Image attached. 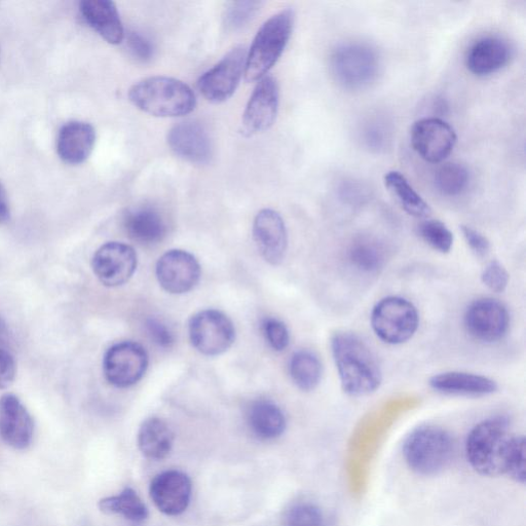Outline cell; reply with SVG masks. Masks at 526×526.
<instances>
[{
	"mask_svg": "<svg viewBox=\"0 0 526 526\" xmlns=\"http://www.w3.org/2000/svg\"><path fill=\"white\" fill-rule=\"evenodd\" d=\"M331 351L344 392L363 397L377 391L383 372L377 356L361 338L351 332H336Z\"/></svg>",
	"mask_w": 526,
	"mask_h": 526,
	"instance_id": "6da1fadb",
	"label": "cell"
},
{
	"mask_svg": "<svg viewBox=\"0 0 526 526\" xmlns=\"http://www.w3.org/2000/svg\"><path fill=\"white\" fill-rule=\"evenodd\" d=\"M129 100L145 114L158 118H178L190 115L197 98L189 85L168 77H152L134 84Z\"/></svg>",
	"mask_w": 526,
	"mask_h": 526,
	"instance_id": "7a4b0ae2",
	"label": "cell"
},
{
	"mask_svg": "<svg viewBox=\"0 0 526 526\" xmlns=\"http://www.w3.org/2000/svg\"><path fill=\"white\" fill-rule=\"evenodd\" d=\"M514 438L504 419H490L479 423L472 429L466 442L469 464L483 476L506 474Z\"/></svg>",
	"mask_w": 526,
	"mask_h": 526,
	"instance_id": "3957f363",
	"label": "cell"
},
{
	"mask_svg": "<svg viewBox=\"0 0 526 526\" xmlns=\"http://www.w3.org/2000/svg\"><path fill=\"white\" fill-rule=\"evenodd\" d=\"M295 15L286 9L272 16L258 30L247 52L245 79L248 83L267 77L284 53L292 35Z\"/></svg>",
	"mask_w": 526,
	"mask_h": 526,
	"instance_id": "277c9868",
	"label": "cell"
},
{
	"mask_svg": "<svg viewBox=\"0 0 526 526\" xmlns=\"http://www.w3.org/2000/svg\"><path fill=\"white\" fill-rule=\"evenodd\" d=\"M455 442L447 431L436 426H423L405 440L403 455L408 467L420 475L442 472L452 462Z\"/></svg>",
	"mask_w": 526,
	"mask_h": 526,
	"instance_id": "5b68a950",
	"label": "cell"
},
{
	"mask_svg": "<svg viewBox=\"0 0 526 526\" xmlns=\"http://www.w3.org/2000/svg\"><path fill=\"white\" fill-rule=\"evenodd\" d=\"M330 69L338 85L348 90H362L377 80L381 60L370 46L348 43L332 52Z\"/></svg>",
	"mask_w": 526,
	"mask_h": 526,
	"instance_id": "8992f818",
	"label": "cell"
},
{
	"mask_svg": "<svg viewBox=\"0 0 526 526\" xmlns=\"http://www.w3.org/2000/svg\"><path fill=\"white\" fill-rule=\"evenodd\" d=\"M420 324L418 310L408 299L400 296L383 298L371 313L375 334L389 345H402L416 334Z\"/></svg>",
	"mask_w": 526,
	"mask_h": 526,
	"instance_id": "52a82bcc",
	"label": "cell"
},
{
	"mask_svg": "<svg viewBox=\"0 0 526 526\" xmlns=\"http://www.w3.org/2000/svg\"><path fill=\"white\" fill-rule=\"evenodd\" d=\"M246 58L245 47H236L205 72L198 82L203 97L214 104L228 101L245 73Z\"/></svg>",
	"mask_w": 526,
	"mask_h": 526,
	"instance_id": "ba28073f",
	"label": "cell"
},
{
	"mask_svg": "<svg viewBox=\"0 0 526 526\" xmlns=\"http://www.w3.org/2000/svg\"><path fill=\"white\" fill-rule=\"evenodd\" d=\"M194 348L206 356L227 352L236 340V329L231 319L216 310L202 311L189 324Z\"/></svg>",
	"mask_w": 526,
	"mask_h": 526,
	"instance_id": "9c48e42d",
	"label": "cell"
},
{
	"mask_svg": "<svg viewBox=\"0 0 526 526\" xmlns=\"http://www.w3.org/2000/svg\"><path fill=\"white\" fill-rule=\"evenodd\" d=\"M148 367L145 349L133 342H123L110 347L103 359V371L107 382L117 388H129L137 384Z\"/></svg>",
	"mask_w": 526,
	"mask_h": 526,
	"instance_id": "30bf717a",
	"label": "cell"
},
{
	"mask_svg": "<svg viewBox=\"0 0 526 526\" xmlns=\"http://www.w3.org/2000/svg\"><path fill=\"white\" fill-rule=\"evenodd\" d=\"M410 140L413 149L423 160L437 164L453 153L458 137L454 128L445 121L425 118L412 126Z\"/></svg>",
	"mask_w": 526,
	"mask_h": 526,
	"instance_id": "8fae6325",
	"label": "cell"
},
{
	"mask_svg": "<svg viewBox=\"0 0 526 526\" xmlns=\"http://www.w3.org/2000/svg\"><path fill=\"white\" fill-rule=\"evenodd\" d=\"M469 334L482 343H496L507 334L510 316L506 307L494 298H480L472 303L464 317Z\"/></svg>",
	"mask_w": 526,
	"mask_h": 526,
	"instance_id": "7c38bea8",
	"label": "cell"
},
{
	"mask_svg": "<svg viewBox=\"0 0 526 526\" xmlns=\"http://www.w3.org/2000/svg\"><path fill=\"white\" fill-rule=\"evenodd\" d=\"M280 103L277 81L267 75L258 81L245 108L242 129L247 136L269 130L275 123Z\"/></svg>",
	"mask_w": 526,
	"mask_h": 526,
	"instance_id": "4fadbf2b",
	"label": "cell"
},
{
	"mask_svg": "<svg viewBox=\"0 0 526 526\" xmlns=\"http://www.w3.org/2000/svg\"><path fill=\"white\" fill-rule=\"evenodd\" d=\"M137 261L134 248L124 243L110 242L96 251L92 268L104 286L119 287L132 278L137 268Z\"/></svg>",
	"mask_w": 526,
	"mask_h": 526,
	"instance_id": "5bb4252c",
	"label": "cell"
},
{
	"mask_svg": "<svg viewBox=\"0 0 526 526\" xmlns=\"http://www.w3.org/2000/svg\"><path fill=\"white\" fill-rule=\"evenodd\" d=\"M157 278L169 293L183 294L193 290L200 281L199 261L190 252L170 250L157 263Z\"/></svg>",
	"mask_w": 526,
	"mask_h": 526,
	"instance_id": "9a60e30c",
	"label": "cell"
},
{
	"mask_svg": "<svg viewBox=\"0 0 526 526\" xmlns=\"http://www.w3.org/2000/svg\"><path fill=\"white\" fill-rule=\"evenodd\" d=\"M150 497L166 515L177 516L189 507L192 481L183 472L171 470L157 475L150 484Z\"/></svg>",
	"mask_w": 526,
	"mask_h": 526,
	"instance_id": "2e32d148",
	"label": "cell"
},
{
	"mask_svg": "<svg viewBox=\"0 0 526 526\" xmlns=\"http://www.w3.org/2000/svg\"><path fill=\"white\" fill-rule=\"evenodd\" d=\"M253 238L262 255L271 265L278 266L285 258L288 237L282 216L273 209H262L253 222Z\"/></svg>",
	"mask_w": 526,
	"mask_h": 526,
	"instance_id": "e0dca14e",
	"label": "cell"
},
{
	"mask_svg": "<svg viewBox=\"0 0 526 526\" xmlns=\"http://www.w3.org/2000/svg\"><path fill=\"white\" fill-rule=\"evenodd\" d=\"M168 144L180 159L206 164L212 157V142L207 130L194 121L179 123L168 133Z\"/></svg>",
	"mask_w": 526,
	"mask_h": 526,
	"instance_id": "ac0fdd59",
	"label": "cell"
},
{
	"mask_svg": "<svg viewBox=\"0 0 526 526\" xmlns=\"http://www.w3.org/2000/svg\"><path fill=\"white\" fill-rule=\"evenodd\" d=\"M33 433L32 417L22 401L14 394L0 398V437L15 449H25Z\"/></svg>",
	"mask_w": 526,
	"mask_h": 526,
	"instance_id": "d6986e66",
	"label": "cell"
},
{
	"mask_svg": "<svg viewBox=\"0 0 526 526\" xmlns=\"http://www.w3.org/2000/svg\"><path fill=\"white\" fill-rule=\"evenodd\" d=\"M511 56L510 45L501 37L484 36L468 49L465 63L476 77H487L503 69Z\"/></svg>",
	"mask_w": 526,
	"mask_h": 526,
	"instance_id": "ffe728a7",
	"label": "cell"
},
{
	"mask_svg": "<svg viewBox=\"0 0 526 526\" xmlns=\"http://www.w3.org/2000/svg\"><path fill=\"white\" fill-rule=\"evenodd\" d=\"M96 143L94 127L85 122L73 121L65 124L57 137L59 158L69 165L85 163Z\"/></svg>",
	"mask_w": 526,
	"mask_h": 526,
	"instance_id": "44dd1931",
	"label": "cell"
},
{
	"mask_svg": "<svg viewBox=\"0 0 526 526\" xmlns=\"http://www.w3.org/2000/svg\"><path fill=\"white\" fill-rule=\"evenodd\" d=\"M80 12L86 23L110 45H120L125 40L124 26L115 3L109 0H85Z\"/></svg>",
	"mask_w": 526,
	"mask_h": 526,
	"instance_id": "7402d4cb",
	"label": "cell"
},
{
	"mask_svg": "<svg viewBox=\"0 0 526 526\" xmlns=\"http://www.w3.org/2000/svg\"><path fill=\"white\" fill-rule=\"evenodd\" d=\"M124 229L130 239L140 245H155L167 235V224L158 210L142 206L128 210L123 219Z\"/></svg>",
	"mask_w": 526,
	"mask_h": 526,
	"instance_id": "603a6c76",
	"label": "cell"
},
{
	"mask_svg": "<svg viewBox=\"0 0 526 526\" xmlns=\"http://www.w3.org/2000/svg\"><path fill=\"white\" fill-rule=\"evenodd\" d=\"M430 386L437 392L449 395L486 396L497 392V383L483 375L449 371L434 375Z\"/></svg>",
	"mask_w": 526,
	"mask_h": 526,
	"instance_id": "cb8c5ba5",
	"label": "cell"
},
{
	"mask_svg": "<svg viewBox=\"0 0 526 526\" xmlns=\"http://www.w3.org/2000/svg\"><path fill=\"white\" fill-rule=\"evenodd\" d=\"M246 418L251 432L262 440L276 439L286 429V419L282 409L268 400L252 402L247 409Z\"/></svg>",
	"mask_w": 526,
	"mask_h": 526,
	"instance_id": "d4e9b609",
	"label": "cell"
},
{
	"mask_svg": "<svg viewBox=\"0 0 526 526\" xmlns=\"http://www.w3.org/2000/svg\"><path fill=\"white\" fill-rule=\"evenodd\" d=\"M174 433L167 422L150 418L143 422L138 433V446L142 455L154 461L165 459L171 452Z\"/></svg>",
	"mask_w": 526,
	"mask_h": 526,
	"instance_id": "484cf974",
	"label": "cell"
},
{
	"mask_svg": "<svg viewBox=\"0 0 526 526\" xmlns=\"http://www.w3.org/2000/svg\"><path fill=\"white\" fill-rule=\"evenodd\" d=\"M351 265L364 274H377L384 269L387 261L385 245L369 236L354 240L348 252Z\"/></svg>",
	"mask_w": 526,
	"mask_h": 526,
	"instance_id": "4316f807",
	"label": "cell"
},
{
	"mask_svg": "<svg viewBox=\"0 0 526 526\" xmlns=\"http://www.w3.org/2000/svg\"><path fill=\"white\" fill-rule=\"evenodd\" d=\"M384 182L407 214L417 218H428L432 214L429 204L413 189L402 173L390 171L385 175Z\"/></svg>",
	"mask_w": 526,
	"mask_h": 526,
	"instance_id": "83f0119b",
	"label": "cell"
},
{
	"mask_svg": "<svg viewBox=\"0 0 526 526\" xmlns=\"http://www.w3.org/2000/svg\"><path fill=\"white\" fill-rule=\"evenodd\" d=\"M293 383L306 392L315 390L322 379V363L311 351L302 350L294 353L289 364Z\"/></svg>",
	"mask_w": 526,
	"mask_h": 526,
	"instance_id": "f1b7e54d",
	"label": "cell"
},
{
	"mask_svg": "<svg viewBox=\"0 0 526 526\" xmlns=\"http://www.w3.org/2000/svg\"><path fill=\"white\" fill-rule=\"evenodd\" d=\"M99 508L106 514L122 515L134 523H141L148 517L145 504L130 487L126 488L119 496L101 500Z\"/></svg>",
	"mask_w": 526,
	"mask_h": 526,
	"instance_id": "f546056e",
	"label": "cell"
},
{
	"mask_svg": "<svg viewBox=\"0 0 526 526\" xmlns=\"http://www.w3.org/2000/svg\"><path fill=\"white\" fill-rule=\"evenodd\" d=\"M470 182L468 169L458 163H448L441 166L435 174L437 190L444 196L457 197L462 195Z\"/></svg>",
	"mask_w": 526,
	"mask_h": 526,
	"instance_id": "4dcf8cb0",
	"label": "cell"
},
{
	"mask_svg": "<svg viewBox=\"0 0 526 526\" xmlns=\"http://www.w3.org/2000/svg\"><path fill=\"white\" fill-rule=\"evenodd\" d=\"M418 233L434 250L446 254L454 246V235L440 220L428 219L419 224Z\"/></svg>",
	"mask_w": 526,
	"mask_h": 526,
	"instance_id": "1f68e13d",
	"label": "cell"
},
{
	"mask_svg": "<svg viewBox=\"0 0 526 526\" xmlns=\"http://www.w3.org/2000/svg\"><path fill=\"white\" fill-rule=\"evenodd\" d=\"M284 526H327L322 510L312 503H297L286 513Z\"/></svg>",
	"mask_w": 526,
	"mask_h": 526,
	"instance_id": "d6a6232c",
	"label": "cell"
},
{
	"mask_svg": "<svg viewBox=\"0 0 526 526\" xmlns=\"http://www.w3.org/2000/svg\"><path fill=\"white\" fill-rule=\"evenodd\" d=\"M259 2L231 3L224 14V23L229 29L238 30L247 25L260 10Z\"/></svg>",
	"mask_w": 526,
	"mask_h": 526,
	"instance_id": "836d02e7",
	"label": "cell"
},
{
	"mask_svg": "<svg viewBox=\"0 0 526 526\" xmlns=\"http://www.w3.org/2000/svg\"><path fill=\"white\" fill-rule=\"evenodd\" d=\"M262 332L273 350L282 352L289 346V330L282 321L275 318L263 320Z\"/></svg>",
	"mask_w": 526,
	"mask_h": 526,
	"instance_id": "e575fe53",
	"label": "cell"
},
{
	"mask_svg": "<svg viewBox=\"0 0 526 526\" xmlns=\"http://www.w3.org/2000/svg\"><path fill=\"white\" fill-rule=\"evenodd\" d=\"M526 443L524 436H515L507 473L514 481L524 484L526 478Z\"/></svg>",
	"mask_w": 526,
	"mask_h": 526,
	"instance_id": "d590c367",
	"label": "cell"
},
{
	"mask_svg": "<svg viewBox=\"0 0 526 526\" xmlns=\"http://www.w3.org/2000/svg\"><path fill=\"white\" fill-rule=\"evenodd\" d=\"M481 279L484 285L497 293L504 292L509 284V274L497 260L484 269Z\"/></svg>",
	"mask_w": 526,
	"mask_h": 526,
	"instance_id": "8d00e7d4",
	"label": "cell"
},
{
	"mask_svg": "<svg viewBox=\"0 0 526 526\" xmlns=\"http://www.w3.org/2000/svg\"><path fill=\"white\" fill-rule=\"evenodd\" d=\"M128 48L134 58L140 62H148L153 59L155 49L152 43L137 31H131L127 37Z\"/></svg>",
	"mask_w": 526,
	"mask_h": 526,
	"instance_id": "74e56055",
	"label": "cell"
},
{
	"mask_svg": "<svg viewBox=\"0 0 526 526\" xmlns=\"http://www.w3.org/2000/svg\"><path fill=\"white\" fill-rule=\"evenodd\" d=\"M147 333L156 345L168 349L174 344V335L172 331L161 321L149 319L146 322Z\"/></svg>",
	"mask_w": 526,
	"mask_h": 526,
	"instance_id": "f35d334b",
	"label": "cell"
},
{
	"mask_svg": "<svg viewBox=\"0 0 526 526\" xmlns=\"http://www.w3.org/2000/svg\"><path fill=\"white\" fill-rule=\"evenodd\" d=\"M16 372L13 355L7 349L0 348V390L8 388L14 382Z\"/></svg>",
	"mask_w": 526,
	"mask_h": 526,
	"instance_id": "ab89813d",
	"label": "cell"
},
{
	"mask_svg": "<svg viewBox=\"0 0 526 526\" xmlns=\"http://www.w3.org/2000/svg\"><path fill=\"white\" fill-rule=\"evenodd\" d=\"M462 233L467 244L477 256L483 257L486 256L488 252H490V241H488L487 238L480 234L478 231L474 230L471 227H467V225H463Z\"/></svg>",
	"mask_w": 526,
	"mask_h": 526,
	"instance_id": "60d3db41",
	"label": "cell"
},
{
	"mask_svg": "<svg viewBox=\"0 0 526 526\" xmlns=\"http://www.w3.org/2000/svg\"><path fill=\"white\" fill-rule=\"evenodd\" d=\"M361 190L363 189H361V186L357 184H353V183L345 184L342 187L341 195L346 200V202H349V203L361 202V198L363 200L365 197V194Z\"/></svg>",
	"mask_w": 526,
	"mask_h": 526,
	"instance_id": "b9f144b4",
	"label": "cell"
},
{
	"mask_svg": "<svg viewBox=\"0 0 526 526\" xmlns=\"http://www.w3.org/2000/svg\"><path fill=\"white\" fill-rule=\"evenodd\" d=\"M10 203L5 186L0 182V224L5 223L10 218Z\"/></svg>",
	"mask_w": 526,
	"mask_h": 526,
	"instance_id": "7bdbcfd3",
	"label": "cell"
},
{
	"mask_svg": "<svg viewBox=\"0 0 526 526\" xmlns=\"http://www.w3.org/2000/svg\"><path fill=\"white\" fill-rule=\"evenodd\" d=\"M10 332L9 327L2 316H0V348L6 349L5 347L9 344Z\"/></svg>",
	"mask_w": 526,
	"mask_h": 526,
	"instance_id": "ee69618b",
	"label": "cell"
}]
</instances>
